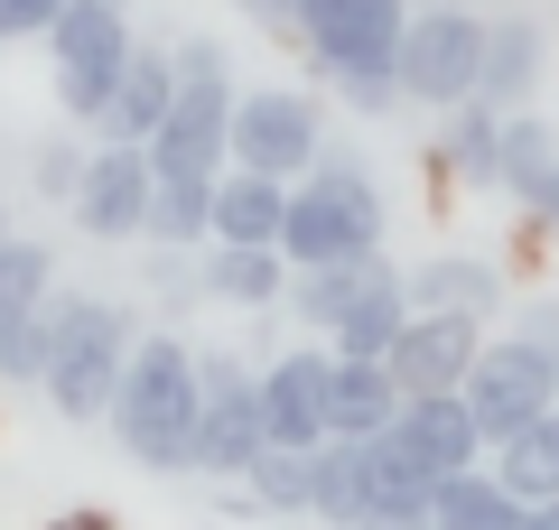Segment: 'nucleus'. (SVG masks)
<instances>
[{
	"label": "nucleus",
	"mask_w": 559,
	"mask_h": 530,
	"mask_svg": "<svg viewBox=\"0 0 559 530\" xmlns=\"http://www.w3.org/2000/svg\"><path fill=\"white\" fill-rule=\"evenodd\" d=\"M121 456L150 474H197V345L187 335H140L121 363V392L103 410Z\"/></svg>",
	"instance_id": "1"
},
{
	"label": "nucleus",
	"mask_w": 559,
	"mask_h": 530,
	"mask_svg": "<svg viewBox=\"0 0 559 530\" xmlns=\"http://www.w3.org/2000/svg\"><path fill=\"white\" fill-rule=\"evenodd\" d=\"M382 252V186L355 149L326 140L318 168L289 186V224H280V261L289 270H318V261H364Z\"/></svg>",
	"instance_id": "2"
},
{
	"label": "nucleus",
	"mask_w": 559,
	"mask_h": 530,
	"mask_svg": "<svg viewBox=\"0 0 559 530\" xmlns=\"http://www.w3.org/2000/svg\"><path fill=\"white\" fill-rule=\"evenodd\" d=\"M299 47L318 57L326 84H345V103L355 112H382V103H401V28H411V0H299Z\"/></svg>",
	"instance_id": "3"
},
{
	"label": "nucleus",
	"mask_w": 559,
	"mask_h": 530,
	"mask_svg": "<svg viewBox=\"0 0 559 530\" xmlns=\"http://www.w3.org/2000/svg\"><path fill=\"white\" fill-rule=\"evenodd\" d=\"M140 345V316L121 298H94V289H57V353H47V382L38 392L57 400L66 419H103L121 392V363Z\"/></svg>",
	"instance_id": "4"
},
{
	"label": "nucleus",
	"mask_w": 559,
	"mask_h": 530,
	"mask_svg": "<svg viewBox=\"0 0 559 530\" xmlns=\"http://www.w3.org/2000/svg\"><path fill=\"white\" fill-rule=\"evenodd\" d=\"M401 103H419V112H457V103H476V75H485V20L476 10H411V28H401Z\"/></svg>",
	"instance_id": "5"
},
{
	"label": "nucleus",
	"mask_w": 559,
	"mask_h": 530,
	"mask_svg": "<svg viewBox=\"0 0 559 530\" xmlns=\"http://www.w3.org/2000/svg\"><path fill=\"white\" fill-rule=\"evenodd\" d=\"M131 0H66L47 20V65H57V103L75 121H94V103L112 94V75L131 65Z\"/></svg>",
	"instance_id": "6"
},
{
	"label": "nucleus",
	"mask_w": 559,
	"mask_h": 530,
	"mask_svg": "<svg viewBox=\"0 0 559 530\" xmlns=\"http://www.w3.org/2000/svg\"><path fill=\"white\" fill-rule=\"evenodd\" d=\"M271 447L261 429V373L242 353H197V474L242 484V466Z\"/></svg>",
	"instance_id": "7"
},
{
	"label": "nucleus",
	"mask_w": 559,
	"mask_h": 530,
	"mask_svg": "<svg viewBox=\"0 0 559 530\" xmlns=\"http://www.w3.org/2000/svg\"><path fill=\"white\" fill-rule=\"evenodd\" d=\"M326 149V112L318 94L299 84H261V94H234V168H261V177H289L299 186Z\"/></svg>",
	"instance_id": "8"
},
{
	"label": "nucleus",
	"mask_w": 559,
	"mask_h": 530,
	"mask_svg": "<svg viewBox=\"0 0 559 530\" xmlns=\"http://www.w3.org/2000/svg\"><path fill=\"white\" fill-rule=\"evenodd\" d=\"M466 410H476L485 447H503L513 429H532L540 410H559V363L540 345H522V335H503V345H485L476 363H466Z\"/></svg>",
	"instance_id": "9"
},
{
	"label": "nucleus",
	"mask_w": 559,
	"mask_h": 530,
	"mask_svg": "<svg viewBox=\"0 0 559 530\" xmlns=\"http://www.w3.org/2000/svg\"><path fill=\"white\" fill-rule=\"evenodd\" d=\"M150 168L159 177H224L234 168V65L178 75V103L150 131Z\"/></svg>",
	"instance_id": "10"
},
{
	"label": "nucleus",
	"mask_w": 559,
	"mask_h": 530,
	"mask_svg": "<svg viewBox=\"0 0 559 530\" xmlns=\"http://www.w3.org/2000/svg\"><path fill=\"white\" fill-rule=\"evenodd\" d=\"M150 196H159V168H150V149H131V140H94V158H84V186H75V233H94V242H140Z\"/></svg>",
	"instance_id": "11"
},
{
	"label": "nucleus",
	"mask_w": 559,
	"mask_h": 530,
	"mask_svg": "<svg viewBox=\"0 0 559 530\" xmlns=\"http://www.w3.org/2000/svg\"><path fill=\"white\" fill-rule=\"evenodd\" d=\"M382 437H392L429 484H439V474L485 466V429H476V410H466V392H419V400H401Z\"/></svg>",
	"instance_id": "12"
},
{
	"label": "nucleus",
	"mask_w": 559,
	"mask_h": 530,
	"mask_svg": "<svg viewBox=\"0 0 559 530\" xmlns=\"http://www.w3.org/2000/svg\"><path fill=\"white\" fill-rule=\"evenodd\" d=\"M485 353V326L476 316H439V308H411V326L392 335V382H401V400H419V392H457L466 382V363Z\"/></svg>",
	"instance_id": "13"
},
{
	"label": "nucleus",
	"mask_w": 559,
	"mask_h": 530,
	"mask_svg": "<svg viewBox=\"0 0 559 530\" xmlns=\"http://www.w3.org/2000/svg\"><path fill=\"white\" fill-rule=\"evenodd\" d=\"M168 103H178V57H168V47H131V65L112 75V94L94 103V121H84V131L150 149V131L168 121Z\"/></svg>",
	"instance_id": "14"
},
{
	"label": "nucleus",
	"mask_w": 559,
	"mask_h": 530,
	"mask_svg": "<svg viewBox=\"0 0 559 530\" xmlns=\"http://www.w3.org/2000/svg\"><path fill=\"white\" fill-rule=\"evenodd\" d=\"M326 363L336 353H280V363H261V429H271V447H326Z\"/></svg>",
	"instance_id": "15"
},
{
	"label": "nucleus",
	"mask_w": 559,
	"mask_h": 530,
	"mask_svg": "<svg viewBox=\"0 0 559 530\" xmlns=\"http://www.w3.org/2000/svg\"><path fill=\"white\" fill-rule=\"evenodd\" d=\"M495 186L522 205V215H540L559 233V131L540 112H503V158H495Z\"/></svg>",
	"instance_id": "16"
},
{
	"label": "nucleus",
	"mask_w": 559,
	"mask_h": 530,
	"mask_svg": "<svg viewBox=\"0 0 559 530\" xmlns=\"http://www.w3.org/2000/svg\"><path fill=\"white\" fill-rule=\"evenodd\" d=\"M401 410V382L382 353H336L326 363V437H345V447H364V437H382Z\"/></svg>",
	"instance_id": "17"
},
{
	"label": "nucleus",
	"mask_w": 559,
	"mask_h": 530,
	"mask_svg": "<svg viewBox=\"0 0 559 530\" xmlns=\"http://www.w3.org/2000/svg\"><path fill=\"white\" fill-rule=\"evenodd\" d=\"M411 308L495 326V316H503V261H485V252H429V261L411 270Z\"/></svg>",
	"instance_id": "18"
},
{
	"label": "nucleus",
	"mask_w": 559,
	"mask_h": 530,
	"mask_svg": "<svg viewBox=\"0 0 559 530\" xmlns=\"http://www.w3.org/2000/svg\"><path fill=\"white\" fill-rule=\"evenodd\" d=\"M540 20H522V10H503V20H485V75H476V103H495V112H532L540 94Z\"/></svg>",
	"instance_id": "19"
},
{
	"label": "nucleus",
	"mask_w": 559,
	"mask_h": 530,
	"mask_svg": "<svg viewBox=\"0 0 559 530\" xmlns=\"http://www.w3.org/2000/svg\"><path fill=\"white\" fill-rule=\"evenodd\" d=\"M205 298H224V308H280V289H289V261H280V242H205Z\"/></svg>",
	"instance_id": "20"
},
{
	"label": "nucleus",
	"mask_w": 559,
	"mask_h": 530,
	"mask_svg": "<svg viewBox=\"0 0 559 530\" xmlns=\"http://www.w3.org/2000/svg\"><path fill=\"white\" fill-rule=\"evenodd\" d=\"M280 224H289V177H261V168L215 177V242H280Z\"/></svg>",
	"instance_id": "21"
},
{
	"label": "nucleus",
	"mask_w": 559,
	"mask_h": 530,
	"mask_svg": "<svg viewBox=\"0 0 559 530\" xmlns=\"http://www.w3.org/2000/svg\"><path fill=\"white\" fill-rule=\"evenodd\" d=\"M392 270L382 252H364V261H318V270H289V316L299 326H318V335H336L345 326V308H355L373 279Z\"/></svg>",
	"instance_id": "22"
},
{
	"label": "nucleus",
	"mask_w": 559,
	"mask_h": 530,
	"mask_svg": "<svg viewBox=\"0 0 559 530\" xmlns=\"http://www.w3.org/2000/svg\"><path fill=\"white\" fill-rule=\"evenodd\" d=\"M485 466H495V484L513 493L522 511L550 503V493H559V410H540L532 429H513L503 447H485Z\"/></svg>",
	"instance_id": "23"
},
{
	"label": "nucleus",
	"mask_w": 559,
	"mask_h": 530,
	"mask_svg": "<svg viewBox=\"0 0 559 530\" xmlns=\"http://www.w3.org/2000/svg\"><path fill=\"white\" fill-rule=\"evenodd\" d=\"M140 242L205 252V242H215V177H159V196H150V224H140Z\"/></svg>",
	"instance_id": "24"
},
{
	"label": "nucleus",
	"mask_w": 559,
	"mask_h": 530,
	"mask_svg": "<svg viewBox=\"0 0 559 530\" xmlns=\"http://www.w3.org/2000/svg\"><path fill=\"white\" fill-rule=\"evenodd\" d=\"M401 326H411V270H382L373 289L345 308V326L326 335V353H392Z\"/></svg>",
	"instance_id": "25"
},
{
	"label": "nucleus",
	"mask_w": 559,
	"mask_h": 530,
	"mask_svg": "<svg viewBox=\"0 0 559 530\" xmlns=\"http://www.w3.org/2000/svg\"><path fill=\"white\" fill-rule=\"evenodd\" d=\"M513 511L522 503L495 484V466H466V474H439L429 484V530H503Z\"/></svg>",
	"instance_id": "26"
},
{
	"label": "nucleus",
	"mask_w": 559,
	"mask_h": 530,
	"mask_svg": "<svg viewBox=\"0 0 559 530\" xmlns=\"http://www.w3.org/2000/svg\"><path fill=\"white\" fill-rule=\"evenodd\" d=\"M439 140H448V168H457V177L495 186V158H503V112H495V103H457Z\"/></svg>",
	"instance_id": "27"
},
{
	"label": "nucleus",
	"mask_w": 559,
	"mask_h": 530,
	"mask_svg": "<svg viewBox=\"0 0 559 530\" xmlns=\"http://www.w3.org/2000/svg\"><path fill=\"white\" fill-rule=\"evenodd\" d=\"M47 289H57V261H47L38 242H20V233H0V335L20 326V316L38 308Z\"/></svg>",
	"instance_id": "28"
},
{
	"label": "nucleus",
	"mask_w": 559,
	"mask_h": 530,
	"mask_svg": "<svg viewBox=\"0 0 559 530\" xmlns=\"http://www.w3.org/2000/svg\"><path fill=\"white\" fill-rule=\"evenodd\" d=\"M242 493H252V511H308V456L299 447H261L242 466Z\"/></svg>",
	"instance_id": "29"
},
{
	"label": "nucleus",
	"mask_w": 559,
	"mask_h": 530,
	"mask_svg": "<svg viewBox=\"0 0 559 530\" xmlns=\"http://www.w3.org/2000/svg\"><path fill=\"white\" fill-rule=\"evenodd\" d=\"M47 353H57V289L0 335V382H47Z\"/></svg>",
	"instance_id": "30"
},
{
	"label": "nucleus",
	"mask_w": 559,
	"mask_h": 530,
	"mask_svg": "<svg viewBox=\"0 0 559 530\" xmlns=\"http://www.w3.org/2000/svg\"><path fill=\"white\" fill-rule=\"evenodd\" d=\"M84 158H94V149H75V140H47V149H38V196L75 205V186H84Z\"/></svg>",
	"instance_id": "31"
},
{
	"label": "nucleus",
	"mask_w": 559,
	"mask_h": 530,
	"mask_svg": "<svg viewBox=\"0 0 559 530\" xmlns=\"http://www.w3.org/2000/svg\"><path fill=\"white\" fill-rule=\"evenodd\" d=\"M66 0H0V47H20V38H47V20H57Z\"/></svg>",
	"instance_id": "32"
},
{
	"label": "nucleus",
	"mask_w": 559,
	"mask_h": 530,
	"mask_svg": "<svg viewBox=\"0 0 559 530\" xmlns=\"http://www.w3.org/2000/svg\"><path fill=\"white\" fill-rule=\"evenodd\" d=\"M513 335H522V345H540V353L559 363V298H532V308L513 316Z\"/></svg>",
	"instance_id": "33"
},
{
	"label": "nucleus",
	"mask_w": 559,
	"mask_h": 530,
	"mask_svg": "<svg viewBox=\"0 0 559 530\" xmlns=\"http://www.w3.org/2000/svg\"><path fill=\"white\" fill-rule=\"evenodd\" d=\"M168 57H178V75H215V65H234V57H224L215 38H178Z\"/></svg>",
	"instance_id": "34"
},
{
	"label": "nucleus",
	"mask_w": 559,
	"mask_h": 530,
	"mask_svg": "<svg viewBox=\"0 0 559 530\" xmlns=\"http://www.w3.org/2000/svg\"><path fill=\"white\" fill-rule=\"evenodd\" d=\"M252 20H271V28H289V20H299V0H252Z\"/></svg>",
	"instance_id": "35"
},
{
	"label": "nucleus",
	"mask_w": 559,
	"mask_h": 530,
	"mask_svg": "<svg viewBox=\"0 0 559 530\" xmlns=\"http://www.w3.org/2000/svg\"><path fill=\"white\" fill-rule=\"evenodd\" d=\"M522 521H532V530H559V493H550V503H532Z\"/></svg>",
	"instance_id": "36"
},
{
	"label": "nucleus",
	"mask_w": 559,
	"mask_h": 530,
	"mask_svg": "<svg viewBox=\"0 0 559 530\" xmlns=\"http://www.w3.org/2000/svg\"><path fill=\"white\" fill-rule=\"evenodd\" d=\"M503 530H532V521H522V511H513V521H503Z\"/></svg>",
	"instance_id": "37"
},
{
	"label": "nucleus",
	"mask_w": 559,
	"mask_h": 530,
	"mask_svg": "<svg viewBox=\"0 0 559 530\" xmlns=\"http://www.w3.org/2000/svg\"><path fill=\"white\" fill-rule=\"evenodd\" d=\"M0 233H10V224H0Z\"/></svg>",
	"instance_id": "38"
}]
</instances>
